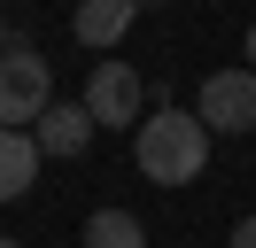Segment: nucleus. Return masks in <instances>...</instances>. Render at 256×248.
<instances>
[{
  "mask_svg": "<svg viewBox=\"0 0 256 248\" xmlns=\"http://www.w3.org/2000/svg\"><path fill=\"white\" fill-rule=\"evenodd\" d=\"M132 163H140L148 186H194L210 170V124L194 108H156L132 132Z\"/></svg>",
  "mask_w": 256,
  "mask_h": 248,
  "instance_id": "f257e3e1",
  "label": "nucleus"
},
{
  "mask_svg": "<svg viewBox=\"0 0 256 248\" xmlns=\"http://www.w3.org/2000/svg\"><path fill=\"white\" fill-rule=\"evenodd\" d=\"M54 108V70L39 46H16V54L0 62V124L8 132H32L39 116Z\"/></svg>",
  "mask_w": 256,
  "mask_h": 248,
  "instance_id": "f03ea898",
  "label": "nucleus"
},
{
  "mask_svg": "<svg viewBox=\"0 0 256 248\" xmlns=\"http://www.w3.org/2000/svg\"><path fill=\"white\" fill-rule=\"evenodd\" d=\"M194 116L210 132H256V70L233 62V70H210L202 93H194Z\"/></svg>",
  "mask_w": 256,
  "mask_h": 248,
  "instance_id": "7ed1b4c3",
  "label": "nucleus"
},
{
  "mask_svg": "<svg viewBox=\"0 0 256 248\" xmlns=\"http://www.w3.org/2000/svg\"><path fill=\"white\" fill-rule=\"evenodd\" d=\"M86 116L94 124H132V132H140V116H148L140 70H132V62H101V70L86 78Z\"/></svg>",
  "mask_w": 256,
  "mask_h": 248,
  "instance_id": "20e7f679",
  "label": "nucleus"
},
{
  "mask_svg": "<svg viewBox=\"0 0 256 248\" xmlns=\"http://www.w3.org/2000/svg\"><path fill=\"white\" fill-rule=\"evenodd\" d=\"M132 24H140V0H78V16H70L78 46H94V54H109Z\"/></svg>",
  "mask_w": 256,
  "mask_h": 248,
  "instance_id": "39448f33",
  "label": "nucleus"
},
{
  "mask_svg": "<svg viewBox=\"0 0 256 248\" xmlns=\"http://www.w3.org/2000/svg\"><path fill=\"white\" fill-rule=\"evenodd\" d=\"M94 132H101V124L86 116V101H54L47 116L32 124V140H39V155H62V163H70V155H86V140H94Z\"/></svg>",
  "mask_w": 256,
  "mask_h": 248,
  "instance_id": "423d86ee",
  "label": "nucleus"
},
{
  "mask_svg": "<svg viewBox=\"0 0 256 248\" xmlns=\"http://www.w3.org/2000/svg\"><path fill=\"white\" fill-rule=\"evenodd\" d=\"M39 163H47L39 140L0 124V202H24V194H32V186H39Z\"/></svg>",
  "mask_w": 256,
  "mask_h": 248,
  "instance_id": "0eeeda50",
  "label": "nucleus"
},
{
  "mask_svg": "<svg viewBox=\"0 0 256 248\" xmlns=\"http://www.w3.org/2000/svg\"><path fill=\"white\" fill-rule=\"evenodd\" d=\"M86 248H148V232L132 210H94L86 217Z\"/></svg>",
  "mask_w": 256,
  "mask_h": 248,
  "instance_id": "6e6552de",
  "label": "nucleus"
},
{
  "mask_svg": "<svg viewBox=\"0 0 256 248\" xmlns=\"http://www.w3.org/2000/svg\"><path fill=\"white\" fill-rule=\"evenodd\" d=\"M225 248H256V217H240V225H233V240H225Z\"/></svg>",
  "mask_w": 256,
  "mask_h": 248,
  "instance_id": "1a4fd4ad",
  "label": "nucleus"
},
{
  "mask_svg": "<svg viewBox=\"0 0 256 248\" xmlns=\"http://www.w3.org/2000/svg\"><path fill=\"white\" fill-rule=\"evenodd\" d=\"M16 46H24V39H16V31H8V24H0V62H8V54H16Z\"/></svg>",
  "mask_w": 256,
  "mask_h": 248,
  "instance_id": "9d476101",
  "label": "nucleus"
},
{
  "mask_svg": "<svg viewBox=\"0 0 256 248\" xmlns=\"http://www.w3.org/2000/svg\"><path fill=\"white\" fill-rule=\"evenodd\" d=\"M240 54H248V70H256V24H248V46H240Z\"/></svg>",
  "mask_w": 256,
  "mask_h": 248,
  "instance_id": "9b49d317",
  "label": "nucleus"
},
{
  "mask_svg": "<svg viewBox=\"0 0 256 248\" xmlns=\"http://www.w3.org/2000/svg\"><path fill=\"white\" fill-rule=\"evenodd\" d=\"M0 248H24V240H8V232H0Z\"/></svg>",
  "mask_w": 256,
  "mask_h": 248,
  "instance_id": "f8f14e48",
  "label": "nucleus"
}]
</instances>
